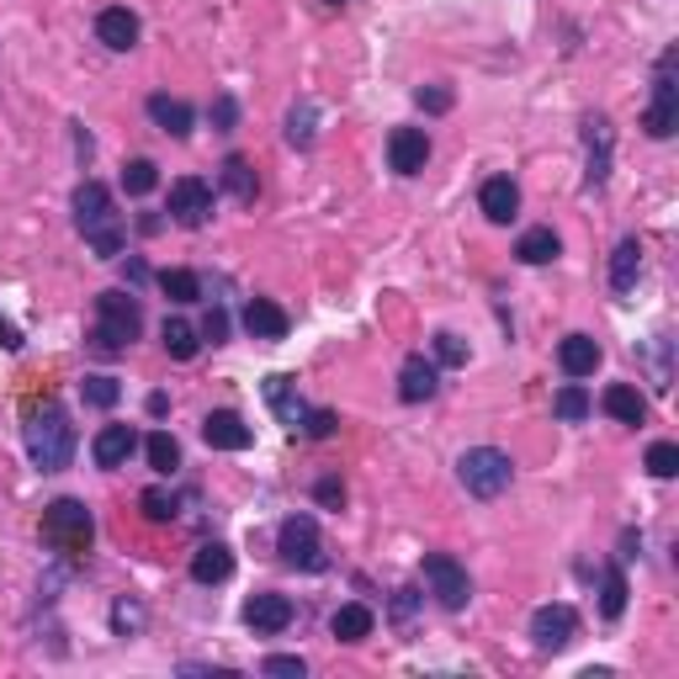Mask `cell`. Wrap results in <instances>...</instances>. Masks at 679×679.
<instances>
[{
	"label": "cell",
	"mask_w": 679,
	"mask_h": 679,
	"mask_svg": "<svg viewBox=\"0 0 679 679\" xmlns=\"http://www.w3.org/2000/svg\"><path fill=\"white\" fill-rule=\"evenodd\" d=\"M22 440H27V457H32L38 473H59V467H70V457H74L70 409H64L59 398H38V404H27Z\"/></svg>",
	"instance_id": "6da1fadb"
},
{
	"label": "cell",
	"mask_w": 679,
	"mask_h": 679,
	"mask_svg": "<svg viewBox=\"0 0 679 679\" xmlns=\"http://www.w3.org/2000/svg\"><path fill=\"white\" fill-rule=\"evenodd\" d=\"M74 229L85 234V244L97 250L101 261L122 255V213L112 207V192L101 181H80L74 186Z\"/></svg>",
	"instance_id": "7a4b0ae2"
},
{
	"label": "cell",
	"mask_w": 679,
	"mask_h": 679,
	"mask_svg": "<svg viewBox=\"0 0 679 679\" xmlns=\"http://www.w3.org/2000/svg\"><path fill=\"white\" fill-rule=\"evenodd\" d=\"M139 335H144V308H139V297H133V292H101L91 351H97V356H122Z\"/></svg>",
	"instance_id": "3957f363"
},
{
	"label": "cell",
	"mask_w": 679,
	"mask_h": 679,
	"mask_svg": "<svg viewBox=\"0 0 679 679\" xmlns=\"http://www.w3.org/2000/svg\"><path fill=\"white\" fill-rule=\"evenodd\" d=\"M43 541L64 558H85L91 541H97V515L80 505V499H53L43 509Z\"/></svg>",
	"instance_id": "277c9868"
},
{
	"label": "cell",
	"mask_w": 679,
	"mask_h": 679,
	"mask_svg": "<svg viewBox=\"0 0 679 679\" xmlns=\"http://www.w3.org/2000/svg\"><path fill=\"white\" fill-rule=\"evenodd\" d=\"M457 478L473 499H499V494L515 484V462H509L499 446H473V452H462Z\"/></svg>",
	"instance_id": "5b68a950"
},
{
	"label": "cell",
	"mask_w": 679,
	"mask_h": 679,
	"mask_svg": "<svg viewBox=\"0 0 679 679\" xmlns=\"http://www.w3.org/2000/svg\"><path fill=\"white\" fill-rule=\"evenodd\" d=\"M276 553L287 568H303V574H318L324 568V536H318V520L314 515H287L282 531H276Z\"/></svg>",
	"instance_id": "8992f818"
},
{
	"label": "cell",
	"mask_w": 679,
	"mask_h": 679,
	"mask_svg": "<svg viewBox=\"0 0 679 679\" xmlns=\"http://www.w3.org/2000/svg\"><path fill=\"white\" fill-rule=\"evenodd\" d=\"M675 64H679L675 49L658 59L653 101H648V112H642V128H648V139H669V133L679 128V80H675Z\"/></svg>",
	"instance_id": "52a82bcc"
},
{
	"label": "cell",
	"mask_w": 679,
	"mask_h": 679,
	"mask_svg": "<svg viewBox=\"0 0 679 679\" xmlns=\"http://www.w3.org/2000/svg\"><path fill=\"white\" fill-rule=\"evenodd\" d=\"M610 149H616V128L606 112H589L584 118V186L600 192L610 181Z\"/></svg>",
	"instance_id": "ba28073f"
},
{
	"label": "cell",
	"mask_w": 679,
	"mask_h": 679,
	"mask_svg": "<svg viewBox=\"0 0 679 679\" xmlns=\"http://www.w3.org/2000/svg\"><path fill=\"white\" fill-rule=\"evenodd\" d=\"M425 584H430V595H436L446 610H462L473 600V579H467V568H462L452 553H430V558H425Z\"/></svg>",
	"instance_id": "9c48e42d"
},
{
	"label": "cell",
	"mask_w": 679,
	"mask_h": 679,
	"mask_svg": "<svg viewBox=\"0 0 679 679\" xmlns=\"http://www.w3.org/2000/svg\"><path fill=\"white\" fill-rule=\"evenodd\" d=\"M579 637V616H574V606H536L531 610V642L541 648V653H563L568 642Z\"/></svg>",
	"instance_id": "30bf717a"
},
{
	"label": "cell",
	"mask_w": 679,
	"mask_h": 679,
	"mask_svg": "<svg viewBox=\"0 0 679 679\" xmlns=\"http://www.w3.org/2000/svg\"><path fill=\"white\" fill-rule=\"evenodd\" d=\"M170 219L181 223V229H202V223L213 219V186L202 175H181L170 186Z\"/></svg>",
	"instance_id": "8fae6325"
},
{
	"label": "cell",
	"mask_w": 679,
	"mask_h": 679,
	"mask_svg": "<svg viewBox=\"0 0 679 679\" xmlns=\"http://www.w3.org/2000/svg\"><path fill=\"white\" fill-rule=\"evenodd\" d=\"M388 165L398 170V175H419V170L430 165V133H425V128H393Z\"/></svg>",
	"instance_id": "7c38bea8"
},
{
	"label": "cell",
	"mask_w": 679,
	"mask_h": 679,
	"mask_svg": "<svg viewBox=\"0 0 679 679\" xmlns=\"http://www.w3.org/2000/svg\"><path fill=\"white\" fill-rule=\"evenodd\" d=\"M266 404H271V414L287 425L292 436H303V425H308V404H303V393H297V383H292L287 372L266 377Z\"/></svg>",
	"instance_id": "4fadbf2b"
},
{
	"label": "cell",
	"mask_w": 679,
	"mask_h": 679,
	"mask_svg": "<svg viewBox=\"0 0 679 679\" xmlns=\"http://www.w3.org/2000/svg\"><path fill=\"white\" fill-rule=\"evenodd\" d=\"M202 440H207L213 452H250L255 430H250L234 409H213V414H202Z\"/></svg>",
	"instance_id": "5bb4252c"
},
{
	"label": "cell",
	"mask_w": 679,
	"mask_h": 679,
	"mask_svg": "<svg viewBox=\"0 0 679 679\" xmlns=\"http://www.w3.org/2000/svg\"><path fill=\"white\" fill-rule=\"evenodd\" d=\"M244 627L255 631V637H276V631L292 627V600L287 595H250V606H244Z\"/></svg>",
	"instance_id": "9a60e30c"
},
{
	"label": "cell",
	"mask_w": 679,
	"mask_h": 679,
	"mask_svg": "<svg viewBox=\"0 0 679 679\" xmlns=\"http://www.w3.org/2000/svg\"><path fill=\"white\" fill-rule=\"evenodd\" d=\"M139 452V430L133 425H101L97 440H91V457H97V467H128V457Z\"/></svg>",
	"instance_id": "2e32d148"
},
{
	"label": "cell",
	"mask_w": 679,
	"mask_h": 679,
	"mask_svg": "<svg viewBox=\"0 0 679 679\" xmlns=\"http://www.w3.org/2000/svg\"><path fill=\"white\" fill-rule=\"evenodd\" d=\"M440 388V372L430 356H404V366H398V398L404 404H425V398H436Z\"/></svg>",
	"instance_id": "e0dca14e"
},
{
	"label": "cell",
	"mask_w": 679,
	"mask_h": 679,
	"mask_svg": "<svg viewBox=\"0 0 679 679\" xmlns=\"http://www.w3.org/2000/svg\"><path fill=\"white\" fill-rule=\"evenodd\" d=\"M600 362H606V351H600V340H589V335H568L558 345V366H563V377H595L600 372Z\"/></svg>",
	"instance_id": "ac0fdd59"
},
{
	"label": "cell",
	"mask_w": 679,
	"mask_h": 679,
	"mask_svg": "<svg viewBox=\"0 0 679 679\" xmlns=\"http://www.w3.org/2000/svg\"><path fill=\"white\" fill-rule=\"evenodd\" d=\"M97 43H107L112 53L139 49V17H133L128 6H107L97 17Z\"/></svg>",
	"instance_id": "d6986e66"
},
{
	"label": "cell",
	"mask_w": 679,
	"mask_h": 679,
	"mask_svg": "<svg viewBox=\"0 0 679 679\" xmlns=\"http://www.w3.org/2000/svg\"><path fill=\"white\" fill-rule=\"evenodd\" d=\"M478 207H484L488 223H509L520 213V186H515L509 175H488L484 192H478Z\"/></svg>",
	"instance_id": "ffe728a7"
},
{
	"label": "cell",
	"mask_w": 679,
	"mask_h": 679,
	"mask_svg": "<svg viewBox=\"0 0 679 679\" xmlns=\"http://www.w3.org/2000/svg\"><path fill=\"white\" fill-rule=\"evenodd\" d=\"M219 181L223 192L234 196V202H244V207H255V196H261V175H255V165L244 160V154H229L219 165Z\"/></svg>",
	"instance_id": "44dd1931"
},
{
	"label": "cell",
	"mask_w": 679,
	"mask_h": 679,
	"mask_svg": "<svg viewBox=\"0 0 679 679\" xmlns=\"http://www.w3.org/2000/svg\"><path fill=\"white\" fill-rule=\"evenodd\" d=\"M149 118H154V128L160 133H170V139H192V107L186 101H175V97H165V91H154L149 97Z\"/></svg>",
	"instance_id": "7402d4cb"
},
{
	"label": "cell",
	"mask_w": 679,
	"mask_h": 679,
	"mask_svg": "<svg viewBox=\"0 0 679 679\" xmlns=\"http://www.w3.org/2000/svg\"><path fill=\"white\" fill-rule=\"evenodd\" d=\"M244 330L255 340H282L287 335V308H276L271 297H250L244 303Z\"/></svg>",
	"instance_id": "603a6c76"
},
{
	"label": "cell",
	"mask_w": 679,
	"mask_h": 679,
	"mask_svg": "<svg viewBox=\"0 0 679 679\" xmlns=\"http://www.w3.org/2000/svg\"><path fill=\"white\" fill-rule=\"evenodd\" d=\"M637 276H642V240H621L616 255H610V287L621 292V297H631Z\"/></svg>",
	"instance_id": "cb8c5ba5"
},
{
	"label": "cell",
	"mask_w": 679,
	"mask_h": 679,
	"mask_svg": "<svg viewBox=\"0 0 679 679\" xmlns=\"http://www.w3.org/2000/svg\"><path fill=\"white\" fill-rule=\"evenodd\" d=\"M234 574V553L223 547V541H202L192 553V579L196 584H223Z\"/></svg>",
	"instance_id": "d4e9b609"
},
{
	"label": "cell",
	"mask_w": 679,
	"mask_h": 679,
	"mask_svg": "<svg viewBox=\"0 0 679 679\" xmlns=\"http://www.w3.org/2000/svg\"><path fill=\"white\" fill-rule=\"evenodd\" d=\"M558 255H563V240L553 229H526L520 244H515V261H520V266H553Z\"/></svg>",
	"instance_id": "484cf974"
},
{
	"label": "cell",
	"mask_w": 679,
	"mask_h": 679,
	"mask_svg": "<svg viewBox=\"0 0 679 679\" xmlns=\"http://www.w3.org/2000/svg\"><path fill=\"white\" fill-rule=\"evenodd\" d=\"M600 404H606V414L610 419H621V425H642V419H648V398L631 388V383H610Z\"/></svg>",
	"instance_id": "4316f807"
},
{
	"label": "cell",
	"mask_w": 679,
	"mask_h": 679,
	"mask_svg": "<svg viewBox=\"0 0 679 679\" xmlns=\"http://www.w3.org/2000/svg\"><path fill=\"white\" fill-rule=\"evenodd\" d=\"M372 627H377V616H372L366 606H356V600H351V606H340L335 616H330V631H335L340 642H366Z\"/></svg>",
	"instance_id": "83f0119b"
},
{
	"label": "cell",
	"mask_w": 679,
	"mask_h": 679,
	"mask_svg": "<svg viewBox=\"0 0 679 679\" xmlns=\"http://www.w3.org/2000/svg\"><path fill=\"white\" fill-rule=\"evenodd\" d=\"M627 574H621V563H610L606 574H600V616H606V621H616V616H621V610H627Z\"/></svg>",
	"instance_id": "f1b7e54d"
},
{
	"label": "cell",
	"mask_w": 679,
	"mask_h": 679,
	"mask_svg": "<svg viewBox=\"0 0 679 679\" xmlns=\"http://www.w3.org/2000/svg\"><path fill=\"white\" fill-rule=\"evenodd\" d=\"M144 457H149V467H154L160 478H170V473L181 467V446H175V436H170V430H154V436L144 440Z\"/></svg>",
	"instance_id": "f546056e"
},
{
	"label": "cell",
	"mask_w": 679,
	"mask_h": 679,
	"mask_svg": "<svg viewBox=\"0 0 679 679\" xmlns=\"http://www.w3.org/2000/svg\"><path fill=\"white\" fill-rule=\"evenodd\" d=\"M160 340H165V351L175 356V362H192L196 345H202V335H196L186 318H165V330H160Z\"/></svg>",
	"instance_id": "4dcf8cb0"
},
{
	"label": "cell",
	"mask_w": 679,
	"mask_h": 679,
	"mask_svg": "<svg viewBox=\"0 0 679 679\" xmlns=\"http://www.w3.org/2000/svg\"><path fill=\"white\" fill-rule=\"evenodd\" d=\"M160 292H165L170 303H196L202 297V282H196V271H160Z\"/></svg>",
	"instance_id": "1f68e13d"
},
{
	"label": "cell",
	"mask_w": 679,
	"mask_h": 679,
	"mask_svg": "<svg viewBox=\"0 0 679 679\" xmlns=\"http://www.w3.org/2000/svg\"><path fill=\"white\" fill-rule=\"evenodd\" d=\"M314 122H318L314 101H297V107L287 112V144L292 149H308V144H314Z\"/></svg>",
	"instance_id": "d6a6232c"
},
{
	"label": "cell",
	"mask_w": 679,
	"mask_h": 679,
	"mask_svg": "<svg viewBox=\"0 0 679 679\" xmlns=\"http://www.w3.org/2000/svg\"><path fill=\"white\" fill-rule=\"evenodd\" d=\"M139 509H144V520H154V526H170V520L181 515L175 494H165V488H144V494H139Z\"/></svg>",
	"instance_id": "836d02e7"
},
{
	"label": "cell",
	"mask_w": 679,
	"mask_h": 679,
	"mask_svg": "<svg viewBox=\"0 0 679 679\" xmlns=\"http://www.w3.org/2000/svg\"><path fill=\"white\" fill-rule=\"evenodd\" d=\"M553 409H558V419H568V425H579V419H589V393L579 388V383H568V388H558V398H553Z\"/></svg>",
	"instance_id": "e575fe53"
},
{
	"label": "cell",
	"mask_w": 679,
	"mask_h": 679,
	"mask_svg": "<svg viewBox=\"0 0 679 679\" xmlns=\"http://www.w3.org/2000/svg\"><path fill=\"white\" fill-rule=\"evenodd\" d=\"M122 186H128V196H149L154 186H160V170H154V160H128V170H122Z\"/></svg>",
	"instance_id": "d590c367"
},
{
	"label": "cell",
	"mask_w": 679,
	"mask_h": 679,
	"mask_svg": "<svg viewBox=\"0 0 679 679\" xmlns=\"http://www.w3.org/2000/svg\"><path fill=\"white\" fill-rule=\"evenodd\" d=\"M80 393H85V404H91V409H112V404L122 398L118 377H107V372H97V377H85V383H80Z\"/></svg>",
	"instance_id": "8d00e7d4"
},
{
	"label": "cell",
	"mask_w": 679,
	"mask_h": 679,
	"mask_svg": "<svg viewBox=\"0 0 679 679\" xmlns=\"http://www.w3.org/2000/svg\"><path fill=\"white\" fill-rule=\"evenodd\" d=\"M642 462H648V473H653V478H675L679 473V446L675 440H653Z\"/></svg>",
	"instance_id": "74e56055"
},
{
	"label": "cell",
	"mask_w": 679,
	"mask_h": 679,
	"mask_svg": "<svg viewBox=\"0 0 679 679\" xmlns=\"http://www.w3.org/2000/svg\"><path fill=\"white\" fill-rule=\"evenodd\" d=\"M112 631H118V637H133V631H144V606L122 595L118 606H112Z\"/></svg>",
	"instance_id": "f35d334b"
},
{
	"label": "cell",
	"mask_w": 679,
	"mask_h": 679,
	"mask_svg": "<svg viewBox=\"0 0 679 679\" xmlns=\"http://www.w3.org/2000/svg\"><path fill=\"white\" fill-rule=\"evenodd\" d=\"M261 675H276V679H303V675H308V663H303V658H292V653H271L266 663H261Z\"/></svg>",
	"instance_id": "ab89813d"
},
{
	"label": "cell",
	"mask_w": 679,
	"mask_h": 679,
	"mask_svg": "<svg viewBox=\"0 0 679 679\" xmlns=\"http://www.w3.org/2000/svg\"><path fill=\"white\" fill-rule=\"evenodd\" d=\"M335 425H340L335 409H308V425H303V436H308V440H330V436H335Z\"/></svg>",
	"instance_id": "60d3db41"
},
{
	"label": "cell",
	"mask_w": 679,
	"mask_h": 679,
	"mask_svg": "<svg viewBox=\"0 0 679 679\" xmlns=\"http://www.w3.org/2000/svg\"><path fill=\"white\" fill-rule=\"evenodd\" d=\"M414 107H419V112H452V91H446V85H419V91H414Z\"/></svg>",
	"instance_id": "b9f144b4"
},
{
	"label": "cell",
	"mask_w": 679,
	"mask_h": 679,
	"mask_svg": "<svg viewBox=\"0 0 679 679\" xmlns=\"http://www.w3.org/2000/svg\"><path fill=\"white\" fill-rule=\"evenodd\" d=\"M436 362L440 366H467V345H462L457 335H446V330H440L436 335Z\"/></svg>",
	"instance_id": "7bdbcfd3"
},
{
	"label": "cell",
	"mask_w": 679,
	"mask_h": 679,
	"mask_svg": "<svg viewBox=\"0 0 679 679\" xmlns=\"http://www.w3.org/2000/svg\"><path fill=\"white\" fill-rule=\"evenodd\" d=\"M207 118H213V128H219V133H234V122H240V101H234V97H219Z\"/></svg>",
	"instance_id": "ee69618b"
},
{
	"label": "cell",
	"mask_w": 679,
	"mask_h": 679,
	"mask_svg": "<svg viewBox=\"0 0 679 679\" xmlns=\"http://www.w3.org/2000/svg\"><path fill=\"white\" fill-rule=\"evenodd\" d=\"M314 499L324 509H345V484H340V478H318V484H314Z\"/></svg>",
	"instance_id": "f6af8a7d"
},
{
	"label": "cell",
	"mask_w": 679,
	"mask_h": 679,
	"mask_svg": "<svg viewBox=\"0 0 679 679\" xmlns=\"http://www.w3.org/2000/svg\"><path fill=\"white\" fill-rule=\"evenodd\" d=\"M202 340H213V345H223V340H229V314H223L219 303H213V314L202 318Z\"/></svg>",
	"instance_id": "bcb514c9"
},
{
	"label": "cell",
	"mask_w": 679,
	"mask_h": 679,
	"mask_svg": "<svg viewBox=\"0 0 679 679\" xmlns=\"http://www.w3.org/2000/svg\"><path fill=\"white\" fill-rule=\"evenodd\" d=\"M414 606H419V589H398V600H393V621H398L404 631H409Z\"/></svg>",
	"instance_id": "7dc6e473"
},
{
	"label": "cell",
	"mask_w": 679,
	"mask_h": 679,
	"mask_svg": "<svg viewBox=\"0 0 679 679\" xmlns=\"http://www.w3.org/2000/svg\"><path fill=\"white\" fill-rule=\"evenodd\" d=\"M0 351H22V335H17L6 318H0Z\"/></svg>",
	"instance_id": "c3c4849f"
},
{
	"label": "cell",
	"mask_w": 679,
	"mask_h": 679,
	"mask_svg": "<svg viewBox=\"0 0 679 679\" xmlns=\"http://www.w3.org/2000/svg\"><path fill=\"white\" fill-rule=\"evenodd\" d=\"M128 282H133V287H144V282H149V266H144V261H128Z\"/></svg>",
	"instance_id": "681fc988"
},
{
	"label": "cell",
	"mask_w": 679,
	"mask_h": 679,
	"mask_svg": "<svg viewBox=\"0 0 679 679\" xmlns=\"http://www.w3.org/2000/svg\"><path fill=\"white\" fill-rule=\"evenodd\" d=\"M165 409H170V398H165V393H149V414L160 419V414H165Z\"/></svg>",
	"instance_id": "f907efd6"
},
{
	"label": "cell",
	"mask_w": 679,
	"mask_h": 679,
	"mask_svg": "<svg viewBox=\"0 0 679 679\" xmlns=\"http://www.w3.org/2000/svg\"><path fill=\"white\" fill-rule=\"evenodd\" d=\"M330 6H345V0H330Z\"/></svg>",
	"instance_id": "816d5d0a"
}]
</instances>
